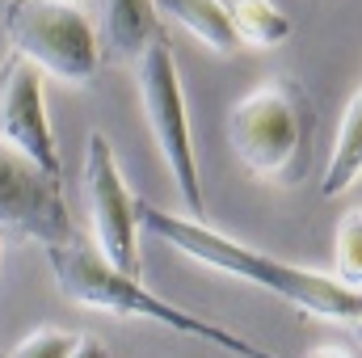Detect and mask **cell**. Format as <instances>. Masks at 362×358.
I'll return each instance as SVG.
<instances>
[{
	"instance_id": "obj_16",
	"label": "cell",
	"mask_w": 362,
	"mask_h": 358,
	"mask_svg": "<svg viewBox=\"0 0 362 358\" xmlns=\"http://www.w3.org/2000/svg\"><path fill=\"white\" fill-rule=\"evenodd\" d=\"M303 358H350L346 350H337V346H316V350H308Z\"/></svg>"
},
{
	"instance_id": "obj_1",
	"label": "cell",
	"mask_w": 362,
	"mask_h": 358,
	"mask_svg": "<svg viewBox=\"0 0 362 358\" xmlns=\"http://www.w3.org/2000/svg\"><path fill=\"white\" fill-rule=\"evenodd\" d=\"M139 232H152L169 249H177V253L202 262V266L219 270L228 278H240L249 287H262V291L286 299L291 308H299V312H308L316 321L354 325L362 316V291L358 287H346L341 278H333L325 270L291 266V262L274 258L266 249H253L245 241H232V236L215 232L206 219L173 215V211L139 198Z\"/></svg>"
},
{
	"instance_id": "obj_19",
	"label": "cell",
	"mask_w": 362,
	"mask_h": 358,
	"mask_svg": "<svg viewBox=\"0 0 362 358\" xmlns=\"http://www.w3.org/2000/svg\"><path fill=\"white\" fill-rule=\"evenodd\" d=\"M0 358H4V354H0Z\"/></svg>"
},
{
	"instance_id": "obj_5",
	"label": "cell",
	"mask_w": 362,
	"mask_h": 358,
	"mask_svg": "<svg viewBox=\"0 0 362 358\" xmlns=\"http://www.w3.org/2000/svg\"><path fill=\"white\" fill-rule=\"evenodd\" d=\"M135 85H139V105L148 118V131L165 156V169L177 185L181 202L189 207L194 219H202V178H198V156H194V135H189V110H185V89L177 76V59L165 38H156L135 64Z\"/></svg>"
},
{
	"instance_id": "obj_18",
	"label": "cell",
	"mask_w": 362,
	"mask_h": 358,
	"mask_svg": "<svg viewBox=\"0 0 362 358\" xmlns=\"http://www.w3.org/2000/svg\"><path fill=\"white\" fill-rule=\"evenodd\" d=\"M0 262H4V232H0Z\"/></svg>"
},
{
	"instance_id": "obj_12",
	"label": "cell",
	"mask_w": 362,
	"mask_h": 358,
	"mask_svg": "<svg viewBox=\"0 0 362 358\" xmlns=\"http://www.w3.org/2000/svg\"><path fill=\"white\" fill-rule=\"evenodd\" d=\"M228 4V17H232V30L240 38V47H253V51H274L291 38V17L274 4V0H223Z\"/></svg>"
},
{
	"instance_id": "obj_15",
	"label": "cell",
	"mask_w": 362,
	"mask_h": 358,
	"mask_svg": "<svg viewBox=\"0 0 362 358\" xmlns=\"http://www.w3.org/2000/svg\"><path fill=\"white\" fill-rule=\"evenodd\" d=\"M68 358H110V350H105V342H97V337H81L76 350Z\"/></svg>"
},
{
	"instance_id": "obj_2",
	"label": "cell",
	"mask_w": 362,
	"mask_h": 358,
	"mask_svg": "<svg viewBox=\"0 0 362 358\" xmlns=\"http://www.w3.org/2000/svg\"><path fill=\"white\" fill-rule=\"evenodd\" d=\"M47 262H51V274L59 282V291L76 304V308H89V312H110V316H131V321H152L169 333H181L189 342H202L211 350H223L232 358H278L253 342H245L240 333L198 316V312H185L177 304L160 299L156 291H148L139 282V274H122L114 270L97 249H85L81 241H68V245H51L42 249Z\"/></svg>"
},
{
	"instance_id": "obj_7",
	"label": "cell",
	"mask_w": 362,
	"mask_h": 358,
	"mask_svg": "<svg viewBox=\"0 0 362 358\" xmlns=\"http://www.w3.org/2000/svg\"><path fill=\"white\" fill-rule=\"evenodd\" d=\"M85 202H89V224H93V245L97 253L122 274H139L144 253H139V198L118 169L114 144L89 131L85 144Z\"/></svg>"
},
{
	"instance_id": "obj_6",
	"label": "cell",
	"mask_w": 362,
	"mask_h": 358,
	"mask_svg": "<svg viewBox=\"0 0 362 358\" xmlns=\"http://www.w3.org/2000/svg\"><path fill=\"white\" fill-rule=\"evenodd\" d=\"M0 232H17L38 249L76 241L64 202V173L42 169L8 139H0Z\"/></svg>"
},
{
	"instance_id": "obj_8",
	"label": "cell",
	"mask_w": 362,
	"mask_h": 358,
	"mask_svg": "<svg viewBox=\"0 0 362 358\" xmlns=\"http://www.w3.org/2000/svg\"><path fill=\"white\" fill-rule=\"evenodd\" d=\"M0 139L21 148L42 169L64 173L59 144H55L51 114H47V76L38 64H30L17 51L0 59Z\"/></svg>"
},
{
	"instance_id": "obj_4",
	"label": "cell",
	"mask_w": 362,
	"mask_h": 358,
	"mask_svg": "<svg viewBox=\"0 0 362 358\" xmlns=\"http://www.w3.org/2000/svg\"><path fill=\"white\" fill-rule=\"evenodd\" d=\"M8 51L25 55L64 85H89L101 68V34L81 0H8L4 13Z\"/></svg>"
},
{
	"instance_id": "obj_9",
	"label": "cell",
	"mask_w": 362,
	"mask_h": 358,
	"mask_svg": "<svg viewBox=\"0 0 362 358\" xmlns=\"http://www.w3.org/2000/svg\"><path fill=\"white\" fill-rule=\"evenodd\" d=\"M97 34L105 38V47L118 59L135 64L160 38V8H156V0H105Z\"/></svg>"
},
{
	"instance_id": "obj_3",
	"label": "cell",
	"mask_w": 362,
	"mask_h": 358,
	"mask_svg": "<svg viewBox=\"0 0 362 358\" xmlns=\"http://www.w3.org/2000/svg\"><path fill=\"white\" fill-rule=\"evenodd\" d=\"M312 101L299 81L274 76L253 93H245L228 110V144L240 169L257 181L295 185L312 165Z\"/></svg>"
},
{
	"instance_id": "obj_13",
	"label": "cell",
	"mask_w": 362,
	"mask_h": 358,
	"mask_svg": "<svg viewBox=\"0 0 362 358\" xmlns=\"http://www.w3.org/2000/svg\"><path fill=\"white\" fill-rule=\"evenodd\" d=\"M333 278H341L346 287L362 291V207H350L337 219V236H333Z\"/></svg>"
},
{
	"instance_id": "obj_14",
	"label": "cell",
	"mask_w": 362,
	"mask_h": 358,
	"mask_svg": "<svg viewBox=\"0 0 362 358\" xmlns=\"http://www.w3.org/2000/svg\"><path fill=\"white\" fill-rule=\"evenodd\" d=\"M76 342H81V333H72V329H38L4 358H68L76 350Z\"/></svg>"
},
{
	"instance_id": "obj_17",
	"label": "cell",
	"mask_w": 362,
	"mask_h": 358,
	"mask_svg": "<svg viewBox=\"0 0 362 358\" xmlns=\"http://www.w3.org/2000/svg\"><path fill=\"white\" fill-rule=\"evenodd\" d=\"M354 337H358V346H362V316L354 321Z\"/></svg>"
},
{
	"instance_id": "obj_10",
	"label": "cell",
	"mask_w": 362,
	"mask_h": 358,
	"mask_svg": "<svg viewBox=\"0 0 362 358\" xmlns=\"http://www.w3.org/2000/svg\"><path fill=\"white\" fill-rule=\"evenodd\" d=\"M156 8L169 21H177L181 30H189L202 47H211L219 55H236L240 51V38L232 30V17H228L223 0H156Z\"/></svg>"
},
{
	"instance_id": "obj_11",
	"label": "cell",
	"mask_w": 362,
	"mask_h": 358,
	"mask_svg": "<svg viewBox=\"0 0 362 358\" xmlns=\"http://www.w3.org/2000/svg\"><path fill=\"white\" fill-rule=\"evenodd\" d=\"M358 178H362V89L350 97V105L341 114V127H337L320 190H325V198H337L350 185H358Z\"/></svg>"
}]
</instances>
